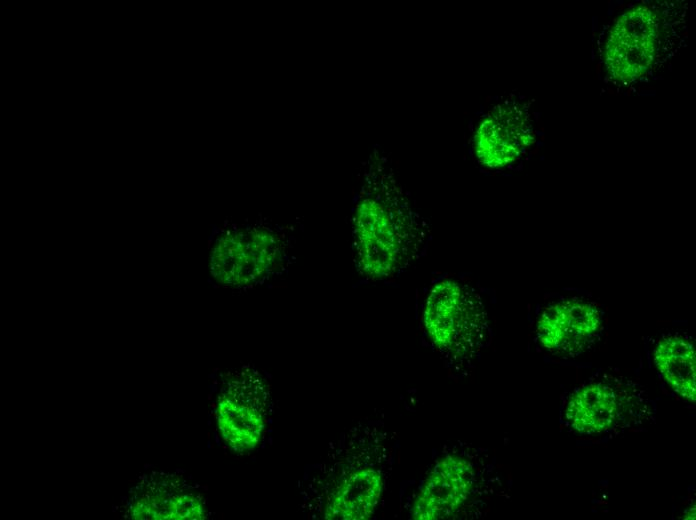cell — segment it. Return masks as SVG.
Listing matches in <instances>:
<instances>
[{
  "mask_svg": "<svg viewBox=\"0 0 696 520\" xmlns=\"http://www.w3.org/2000/svg\"><path fill=\"white\" fill-rule=\"evenodd\" d=\"M263 374L243 365L226 374L215 403L217 430L233 451L245 454L262 442L270 422L271 395Z\"/></svg>",
  "mask_w": 696,
  "mask_h": 520,
  "instance_id": "8992f818",
  "label": "cell"
},
{
  "mask_svg": "<svg viewBox=\"0 0 696 520\" xmlns=\"http://www.w3.org/2000/svg\"><path fill=\"white\" fill-rule=\"evenodd\" d=\"M132 519H205L206 502L183 477L154 473L134 492L128 505Z\"/></svg>",
  "mask_w": 696,
  "mask_h": 520,
  "instance_id": "8fae6325",
  "label": "cell"
},
{
  "mask_svg": "<svg viewBox=\"0 0 696 520\" xmlns=\"http://www.w3.org/2000/svg\"><path fill=\"white\" fill-rule=\"evenodd\" d=\"M294 229L269 220L228 222L216 228L209 272L216 284L236 290L264 286L286 276L294 262Z\"/></svg>",
  "mask_w": 696,
  "mask_h": 520,
  "instance_id": "277c9868",
  "label": "cell"
},
{
  "mask_svg": "<svg viewBox=\"0 0 696 520\" xmlns=\"http://www.w3.org/2000/svg\"><path fill=\"white\" fill-rule=\"evenodd\" d=\"M653 362L661 378L682 399L696 402V354L690 338L681 334L661 337L653 348Z\"/></svg>",
  "mask_w": 696,
  "mask_h": 520,
  "instance_id": "7c38bea8",
  "label": "cell"
},
{
  "mask_svg": "<svg viewBox=\"0 0 696 520\" xmlns=\"http://www.w3.org/2000/svg\"><path fill=\"white\" fill-rule=\"evenodd\" d=\"M659 28L656 12L643 5L616 20L605 46V66L614 80L630 83L650 69L660 44Z\"/></svg>",
  "mask_w": 696,
  "mask_h": 520,
  "instance_id": "9c48e42d",
  "label": "cell"
},
{
  "mask_svg": "<svg viewBox=\"0 0 696 520\" xmlns=\"http://www.w3.org/2000/svg\"><path fill=\"white\" fill-rule=\"evenodd\" d=\"M469 143L480 166L495 171L514 166L535 143L528 106L513 96L496 102L473 126Z\"/></svg>",
  "mask_w": 696,
  "mask_h": 520,
  "instance_id": "ba28073f",
  "label": "cell"
},
{
  "mask_svg": "<svg viewBox=\"0 0 696 520\" xmlns=\"http://www.w3.org/2000/svg\"><path fill=\"white\" fill-rule=\"evenodd\" d=\"M684 519H695V506L687 508L683 514Z\"/></svg>",
  "mask_w": 696,
  "mask_h": 520,
  "instance_id": "4fadbf2b",
  "label": "cell"
},
{
  "mask_svg": "<svg viewBox=\"0 0 696 520\" xmlns=\"http://www.w3.org/2000/svg\"><path fill=\"white\" fill-rule=\"evenodd\" d=\"M644 392L618 379L591 380L576 388L563 407L565 425L582 435H603L645 422L652 414Z\"/></svg>",
  "mask_w": 696,
  "mask_h": 520,
  "instance_id": "52a82bcc",
  "label": "cell"
},
{
  "mask_svg": "<svg viewBox=\"0 0 696 520\" xmlns=\"http://www.w3.org/2000/svg\"><path fill=\"white\" fill-rule=\"evenodd\" d=\"M394 436L365 417L332 441L299 484L300 508L314 520H366L378 510L393 469Z\"/></svg>",
  "mask_w": 696,
  "mask_h": 520,
  "instance_id": "7a4b0ae2",
  "label": "cell"
},
{
  "mask_svg": "<svg viewBox=\"0 0 696 520\" xmlns=\"http://www.w3.org/2000/svg\"><path fill=\"white\" fill-rule=\"evenodd\" d=\"M603 329V312L594 302L562 298L548 304L535 323V339L551 355L576 357L590 349Z\"/></svg>",
  "mask_w": 696,
  "mask_h": 520,
  "instance_id": "30bf717a",
  "label": "cell"
},
{
  "mask_svg": "<svg viewBox=\"0 0 696 520\" xmlns=\"http://www.w3.org/2000/svg\"><path fill=\"white\" fill-rule=\"evenodd\" d=\"M499 485L488 455L465 443L444 444L409 500L418 520L467 519L481 513Z\"/></svg>",
  "mask_w": 696,
  "mask_h": 520,
  "instance_id": "3957f363",
  "label": "cell"
},
{
  "mask_svg": "<svg viewBox=\"0 0 696 520\" xmlns=\"http://www.w3.org/2000/svg\"><path fill=\"white\" fill-rule=\"evenodd\" d=\"M352 256L365 282L401 276L427 250L430 226L400 180L390 155L371 148L355 186L351 208Z\"/></svg>",
  "mask_w": 696,
  "mask_h": 520,
  "instance_id": "6da1fadb",
  "label": "cell"
},
{
  "mask_svg": "<svg viewBox=\"0 0 696 520\" xmlns=\"http://www.w3.org/2000/svg\"><path fill=\"white\" fill-rule=\"evenodd\" d=\"M423 337L452 370L471 367L489 339V321L478 290L462 277L443 274L424 289Z\"/></svg>",
  "mask_w": 696,
  "mask_h": 520,
  "instance_id": "5b68a950",
  "label": "cell"
}]
</instances>
